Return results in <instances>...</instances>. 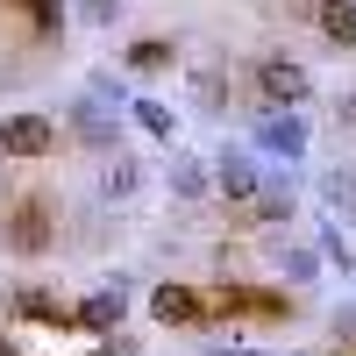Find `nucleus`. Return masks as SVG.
<instances>
[{
	"label": "nucleus",
	"instance_id": "1",
	"mask_svg": "<svg viewBox=\"0 0 356 356\" xmlns=\"http://www.w3.org/2000/svg\"><path fill=\"white\" fill-rule=\"evenodd\" d=\"M257 93L271 100V114H300V100H314V72L292 57H264L257 65Z\"/></svg>",
	"mask_w": 356,
	"mask_h": 356
},
{
	"label": "nucleus",
	"instance_id": "2",
	"mask_svg": "<svg viewBox=\"0 0 356 356\" xmlns=\"http://www.w3.org/2000/svg\"><path fill=\"white\" fill-rule=\"evenodd\" d=\"M307 143H314V136H307V114H271V107L257 114V150H264V157L300 164V157H307Z\"/></svg>",
	"mask_w": 356,
	"mask_h": 356
},
{
	"label": "nucleus",
	"instance_id": "3",
	"mask_svg": "<svg viewBox=\"0 0 356 356\" xmlns=\"http://www.w3.org/2000/svg\"><path fill=\"white\" fill-rule=\"evenodd\" d=\"M50 150H57L50 114H8L0 122V157H50Z\"/></svg>",
	"mask_w": 356,
	"mask_h": 356
},
{
	"label": "nucleus",
	"instance_id": "4",
	"mask_svg": "<svg viewBox=\"0 0 356 356\" xmlns=\"http://www.w3.org/2000/svg\"><path fill=\"white\" fill-rule=\"evenodd\" d=\"M72 129H79L86 150H100V157L122 150V114H114V100H72Z\"/></svg>",
	"mask_w": 356,
	"mask_h": 356
},
{
	"label": "nucleus",
	"instance_id": "5",
	"mask_svg": "<svg viewBox=\"0 0 356 356\" xmlns=\"http://www.w3.org/2000/svg\"><path fill=\"white\" fill-rule=\"evenodd\" d=\"M50 243H57L50 207H43V200H22L15 214H8V250H15V257H43Z\"/></svg>",
	"mask_w": 356,
	"mask_h": 356
},
{
	"label": "nucleus",
	"instance_id": "6",
	"mask_svg": "<svg viewBox=\"0 0 356 356\" xmlns=\"http://www.w3.org/2000/svg\"><path fill=\"white\" fill-rule=\"evenodd\" d=\"M214 186H221V200L250 207V200H257V186H264V171H257V157H250V150H221V157H214Z\"/></svg>",
	"mask_w": 356,
	"mask_h": 356
},
{
	"label": "nucleus",
	"instance_id": "7",
	"mask_svg": "<svg viewBox=\"0 0 356 356\" xmlns=\"http://www.w3.org/2000/svg\"><path fill=\"white\" fill-rule=\"evenodd\" d=\"M150 314L164 321V328H200V321H207V300H200L193 285H157V292H150Z\"/></svg>",
	"mask_w": 356,
	"mask_h": 356
},
{
	"label": "nucleus",
	"instance_id": "8",
	"mask_svg": "<svg viewBox=\"0 0 356 356\" xmlns=\"http://www.w3.org/2000/svg\"><path fill=\"white\" fill-rule=\"evenodd\" d=\"M72 328H86V335H114V328H122V285H107V292H93V300H79V307H72Z\"/></svg>",
	"mask_w": 356,
	"mask_h": 356
},
{
	"label": "nucleus",
	"instance_id": "9",
	"mask_svg": "<svg viewBox=\"0 0 356 356\" xmlns=\"http://www.w3.org/2000/svg\"><path fill=\"white\" fill-rule=\"evenodd\" d=\"M214 307H221V314H257V321H278V314H285L278 292H243V285H221Z\"/></svg>",
	"mask_w": 356,
	"mask_h": 356
},
{
	"label": "nucleus",
	"instance_id": "10",
	"mask_svg": "<svg viewBox=\"0 0 356 356\" xmlns=\"http://www.w3.org/2000/svg\"><path fill=\"white\" fill-rule=\"evenodd\" d=\"M15 314H22V321H43V328H72V307H57L43 285H22V292H15Z\"/></svg>",
	"mask_w": 356,
	"mask_h": 356
},
{
	"label": "nucleus",
	"instance_id": "11",
	"mask_svg": "<svg viewBox=\"0 0 356 356\" xmlns=\"http://www.w3.org/2000/svg\"><path fill=\"white\" fill-rule=\"evenodd\" d=\"M321 36L335 50H356V0H328V8H321Z\"/></svg>",
	"mask_w": 356,
	"mask_h": 356
},
{
	"label": "nucleus",
	"instance_id": "12",
	"mask_svg": "<svg viewBox=\"0 0 356 356\" xmlns=\"http://www.w3.org/2000/svg\"><path fill=\"white\" fill-rule=\"evenodd\" d=\"M178 65V43L171 36H143V43H129V72H171Z\"/></svg>",
	"mask_w": 356,
	"mask_h": 356
},
{
	"label": "nucleus",
	"instance_id": "13",
	"mask_svg": "<svg viewBox=\"0 0 356 356\" xmlns=\"http://www.w3.org/2000/svg\"><path fill=\"white\" fill-rule=\"evenodd\" d=\"M250 221H264V228L292 221V186H257V200H250Z\"/></svg>",
	"mask_w": 356,
	"mask_h": 356
},
{
	"label": "nucleus",
	"instance_id": "14",
	"mask_svg": "<svg viewBox=\"0 0 356 356\" xmlns=\"http://www.w3.org/2000/svg\"><path fill=\"white\" fill-rule=\"evenodd\" d=\"M171 193L200 200V193H207V164H200V157H186V150H171Z\"/></svg>",
	"mask_w": 356,
	"mask_h": 356
},
{
	"label": "nucleus",
	"instance_id": "15",
	"mask_svg": "<svg viewBox=\"0 0 356 356\" xmlns=\"http://www.w3.org/2000/svg\"><path fill=\"white\" fill-rule=\"evenodd\" d=\"M129 114L143 122V136H157V143L178 136V122H171V107H164V100H129Z\"/></svg>",
	"mask_w": 356,
	"mask_h": 356
},
{
	"label": "nucleus",
	"instance_id": "16",
	"mask_svg": "<svg viewBox=\"0 0 356 356\" xmlns=\"http://www.w3.org/2000/svg\"><path fill=\"white\" fill-rule=\"evenodd\" d=\"M15 8L29 15V29H36V36H57V29H65V0H15Z\"/></svg>",
	"mask_w": 356,
	"mask_h": 356
},
{
	"label": "nucleus",
	"instance_id": "17",
	"mask_svg": "<svg viewBox=\"0 0 356 356\" xmlns=\"http://www.w3.org/2000/svg\"><path fill=\"white\" fill-rule=\"evenodd\" d=\"M100 186H107V193H136V186H143V164L114 150V157H107V171H100Z\"/></svg>",
	"mask_w": 356,
	"mask_h": 356
},
{
	"label": "nucleus",
	"instance_id": "18",
	"mask_svg": "<svg viewBox=\"0 0 356 356\" xmlns=\"http://www.w3.org/2000/svg\"><path fill=\"white\" fill-rule=\"evenodd\" d=\"M321 193H328V207H342V214L356 221V171L342 164V171H328V178H321Z\"/></svg>",
	"mask_w": 356,
	"mask_h": 356
},
{
	"label": "nucleus",
	"instance_id": "19",
	"mask_svg": "<svg viewBox=\"0 0 356 356\" xmlns=\"http://www.w3.org/2000/svg\"><path fill=\"white\" fill-rule=\"evenodd\" d=\"M221 93H228V72H221V65H200V72H193V100H200V107H221Z\"/></svg>",
	"mask_w": 356,
	"mask_h": 356
},
{
	"label": "nucleus",
	"instance_id": "20",
	"mask_svg": "<svg viewBox=\"0 0 356 356\" xmlns=\"http://www.w3.org/2000/svg\"><path fill=\"white\" fill-rule=\"evenodd\" d=\"M278 271H285V285H314V278H321V257H314V250H285Z\"/></svg>",
	"mask_w": 356,
	"mask_h": 356
},
{
	"label": "nucleus",
	"instance_id": "21",
	"mask_svg": "<svg viewBox=\"0 0 356 356\" xmlns=\"http://www.w3.org/2000/svg\"><path fill=\"white\" fill-rule=\"evenodd\" d=\"M321 257H328V264H342V278H356V250L342 243V228H328V235H321Z\"/></svg>",
	"mask_w": 356,
	"mask_h": 356
},
{
	"label": "nucleus",
	"instance_id": "22",
	"mask_svg": "<svg viewBox=\"0 0 356 356\" xmlns=\"http://www.w3.org/2000/svg\"><path fill=\"white\" fill-rule=\"evenodd\" d=\"M114 15H122V0H86V22H100V29H107Z\"/></svg>",
	"mask_w": 356,
	"mask_h": 356
},
{
	"label": "nucleus",
	"instance_id": "23",
	"mask_svg": "<svg viewBox=\"0 0 356 356\" xmlns=\"http://www.w3.org/2000/svg\"><path fill=\"white\" fill-rule=\"evenodd\" d=\"M335 122H342V129H356V93H342V100H335Z\"/></svg>",
	"mask_w": 356,
	"mask_h": 356
},
{
	"label": "nucleus",
	"instance_id": "24",
	"mask_svg": "<svg viewBox=\"0 0 356 356\" xmlns=\"http://www.w3.org/2000/svg\"><path fill=\"white\" fill-rule=\"evenodd\" d=\"M335 335H342V342H356V314H335Z\"/></svg>",
	"mask_w": 356,
	"mask_h": 356
},
{
	"label": "nucleus",
	"instance_id": "25",
	"mask_svg": "<svg viewBox=\"0 0 356 356\" xmlns=\"http://www.w3.org/2000/svg\"><path fill=\"white\" fill-rule=\"evenodd\" d=\"M93 356H136V349H129V342H107V349H93Z\"/></svg>",
	"mask_w": 356,
	"mask_h": 356
},
{
	"label": "nucleus",
	"instance_id": "26",
	"mask_svg": "<svg viewBox=\"0 0 356 356\" xmlns=\"http://www.w3.org/2000/svg\"><path fill=\"white\" fill-rule=\"evenodd\" d=\"M214 356H264V349H214Z\"/></svg>",
	"mask_w": 356,
	"mask_h": 356
},
{
	"label": "nucleus",
	"instance_id": "27",
	"mask_svg": "<svg viewBox=\"0 0 356 356\" xmlns=\"http://www.w3.org/2000/svg\"><path fill=\"white\" fill-rule=\"evenodd\" d=\"M0 356H8V349H0Z\"/></svg>",
	"mask_w": 356,
	"mask_h": 356
}]
</instances>
